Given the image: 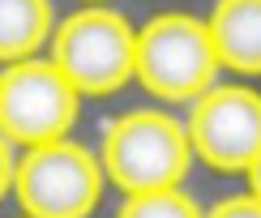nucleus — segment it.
Returning a JSON list of instances; mask_svg holds the SVG:
<instances>
[{
  "label": "nucleus",
  "mask_w": 261,
  "mask_h": 218,
  "mask_svg": "<svg viewBox=\"0 0 261 218\" xmlns=\"http://www.w3.org/2000/svg\"><path fill=\"white\" fill-rule=\"evenodd\" d=\"M189 162H193L189 133L176 116L137 107V112L116 116L103 128L99 167H103V180L124 188V197L180 188L189 176Z\"/></svg>",
  "instance_id": "obj_1"
},
{
  "label": "nucleus",
  "mask_w": 261,
  "mask_h": 218,
  "mask_svg": "<svg viewBox=\"0 0 261 218\" xmlns=\"http://www.w3.org/2000/svg\"><path fill=\"white\" fill-rule=\"evenodd\" d=\"M133 77L163 103H193L219 86V56L201 17L159 13L133 39Z\"/></svg>",
  "instance_id": "obj_2"
},
{
  "label": "nucleus",
  "mask_w": 261,
  "mask_h": 218,
  "mask_svg": "<svg viewBox=\"0 0 261 218\" xmlns=\"http://www.w3.org/2000/svg\"><path fill=\"white\" fill-rule=\"evenodd\" d=\"M133 39L137 30L124 13L94 5L69 13L51 30V64L77 94L103 99L133 81Z\"/></svg>",
  "instance_id": "obj_3"
},
{
  "label": "nucleus",
  "mask_w": 261,
  "mask_h": 218,
  "mask_svg": "<svg viewBox=\"0 0 261 218\" xmlns=\"http://www.w3.org/2000/svg\"><path fill=\"white\" fill-rule=\"evenodd\" d=\"M103 184L99 158L69 137L30 146L13 167V193L26 218H90Z\"/></svg>",
  "instance_id": "obj_4"
},
{
  "label": "nucleus",
  "mask_w": 261,
  "mask_h": 218,
  "mask_svg": "<svg viewBox=\"0 0 261 218\" xmlns=\"http://www.w3.org/2000/svg\"><path fill=\"white\" fill-rule=\"evenodd\" d=\"M82 94L60 77L51 60H17L0 73V137L9 146L60 141L77 120Z\"/></svg>",
  "instance_id": "obj_5"
},
{
  "label": "nucleus",
  "mask_w": 261,
  "mask_h": 218,
  "mask_svg": "<svg viewBox=\"0 0 261 218\" xmlns=\"http://www.w3.org/2000/svg\"><path fill=\"white\" fill-rule=\"evenodd\" d=\"M189 150L214 171H248L261 150V94L253 86H210L189 103Z\"/></svg>",
  "instance_id": "obj_6"
},
{
  "label": "nucleus",
  "mask_w": 261,
  "mask_h": 218,
  "mask_svg": "<svg viewBox=\"0 0 261 218\" xmlns=\"http://www.w3.org/2000/svg\"><path fill=\"white\" fill-rule=\"evenodd\" d=\"M219 69L261 77V0H219L205 17Z\"/></svg>",
  "instance_id": "obj_7"
},
{
  "label": "nucleus",
  "mask_w": 261,
  "mask_h": 218,
  "mask_svg": "<svg viewBox=\"0 0 261 218\" xmlns=\"http://www.w3.org/2000/svg\"><path fill=\"white\" fill-rule=\"evenodd\" d=\"M51 39V0H0V64L30 60Z\"/></svg>",
  "instance_id": "obj_8"
},
{
  "label": "nucleus",
  "mask_w": 261,
  "mask_h": 218,
  "mask_svg": "<svg viewBox=\"0 0 261 218\" xmlns=\"http://www.w3.org/2000/svg\"><path fill=\"white\" fill-rule=\"evenodd\" d=\"M205 210L184 188H159V193H133L124 197L116 218H201Z\"/></svg>",
  "instance_id": "obj_9"
},
{
  "label": "nucleus",
  "mask_w": 261,
  "mask_h": 218,
  "mask_svg": "<svg viewBox=\"0 0 261 218\" xmlns=\"http://www.w3.org/2000/svg\"><path fill=\"white\" fill-rule=\"evenodd\" d=\"M201 218H261V201L253 193H240V197H227L219 205H210Z\"/></svg>",
  "instance_id": "obj_10"
},
{
  "label": "nucleus",
  "mask_w": 261,
  "mask_h": 218,
  "mask_svg": "<svg viewBox=\"0 0 261 218\" xmlns=\"http://www.w3.org/2000/svg\"><path fill=\"white\" fill-rule=\"evenodd\" d=\"M13 167H17V158H13V146H9V141L0 137V197H5V193L13 188Z\"/></svg>",
  "instance_id": "obj_11"
},
{
  "label": "nucleus",
  "mask_w": 261,
  "mask_h": 218,
  "mask_svg": "<svg viewBox=\"0 0 261 218\" xmlns=\"http://www.w3.org/2000/svg\"><path fill=\"white\" fill-rule=\"evenodd\" d=\"M244 176H248V193H253V197L261 201V150H257V158L248 162V171H244Z\"/></svg>",
  "instance_id": "obj_12"
}]
</instances>
